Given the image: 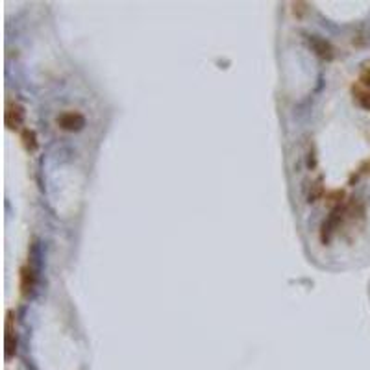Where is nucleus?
<instances>
[{
    "label": "nucleus",
    "mask_w": 370,
    "mask_h": 370,
    "mask_svg": "<svg viewBox=\"0 0 370 370\" xmlns=\"http://www.w3.org/2000/svg\"><path fill=\"white\" fill-rule=\"evenodd\" d=\"M4 122L10 130H19L24 122V108L15 100H8L6 113H4Z\"/></svg>",
    "instance_id": "f257e3e1"
},
{
    "label": "nucleus",
    "mask_w": 370,
    "mask_h": 370,
    "mask_svg": "<svg viewBox=\"0 0 370 370\" xmlns=\"http://www.w3.org/2000/svg\"><path fill=\"white\" fill-rule=\"evenodd\" d=\"M57 124L59 128L67 131H78L84 128L86 124V119H84V115L78 113V111H67V113H63L57 117Z\"/></svg>",
    "instance_id": "f03ea898"
},
{
    "label": "nucleus",
    "mask_w": 370,
    "mask_h": 370,
    "mask_svg": "<svg viewBox=\"0 0 370 370\" xmlns=\"http://www.w3.org/2000/svg\"><path fill=\"white\" fill-rule=\"evenodd\" d=\"M17 350V333L13 326V313H6V357H12V353Z\"/></svg>",
    "instance_id": "7ed1b4c3"
},
{
    "label": "nucleus",
    "mask_w": 370,
    "mask_h": 370,
    "mask_svg": "<svg viewBox=\"0 0 370 370\" xmlns=\"http://www.w3.org/2000/svg\"><path fill=\"white\" fill-rule=\"evenodd\" d=\"M309 43H311L313 50L317 52L320 57H324V59H331V56H333V50H331V46H330V43H328V41L319 39V37H311V39H309Z\"/></svg>",
    "instance_id": "20e7f679"
},
{
    "label": "nucleus",
    "mask_w": 370,
    "mask_h": 370,
    "mask_svg": "<svg viewBox=\"0 0 370 370\" xmlns=\"http://www.w3.org/2000/svg\"><path fill=\"white\" fill-rule=\"evenodd\" d=\"M34 289V270L30 267L21 268V290L23 294H30Z\"/></svg>",
    "instance_id": "39448f33"
},
{
    "label": "nucleus",
    "mask_w": 370,
    "mask_h": 370,
    "mask_svg": "<svg viewBox=\"0 0 370 370\" xmlns=\"http://www.w3.org/2000/svg\"><path fill=\"white\" fill-rule=\"evenodd\" d=\"M353 95H355V100H357L364 109H370V87H363L361 84L353 87Z\"/></svg>",
    "instance_id": "423d86ee"
},
{
    "label": "nucleus",
    "mask_w": 370,
    "mask_h": 370,
    "mask_svg": "<svg viewBox=\"0 0 370 370\" xmlns=\"http://www.w3.org/2000/svg\"><path fill=\"white\" fill-rule=\"evenodd\" d=\"M21 139H23V144L28 152H35L37 150V137H35L34 130H24L21 133Z\"/></svg>",
    "instance_id": "0eeeda50"
},
{
    "label": "nucleus",
    "mask_w": 370,
    "mask_h": 370,
    "mask_svg": "<svg viewBox=\"0 0 370 370\" xmlns=\"http://www.w3.org/2000/svg\"><path fill=\"white\" fill-rule=\"evenodd\" d=\"M322 193H324L322 180H319V182H315L313 185H311V191H309V202H317V200L322 196Z\"/></svg>",
    "instance_id": "6e6552de"
},
{
    "label": "nucleus",
    "mask_w": 370,
    "mask_h": 370,
    "mask_svg": "<svg viewBox=\"0 0 370 370\" xmlns=\"http://www.w3.org/2000/svg\"><path fill=\"white\" fill-rule=\"evenodd\" d=\"M290 6H292V13H294V17H298V19H300L304 13L308 12V4H306V2H292Z\"/></svg>",
    "instance_id": "1a4fd4ad"
},
{
    "label": "nucleus",
    "mask_w": 370,
    "mask_h": 370,
    "mask_svg": "<svg viewBox=\"0 0 370 370\" xmlns=\"http://www.w3.org/2000/svg\"><path fill=\"white\" fill-rule=\"evenodd\" d=\"M359 84H361L363 87H370V68L361 74V80H359Z\"/></svg>",
    "instance_id": "9d476101"
}]
</instances>
